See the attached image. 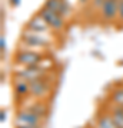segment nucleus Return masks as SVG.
Masks as SVG:
<instances>
[{"label":"nucleus","instance_id":"2","mask_svg":"<svg viewBox=\"0 0 123 128\" xmlns=\"http://www.w3.org/2000/svg\"><path fill=\"white\" fill-rule=\"evenodd\" d=\"M22 43L26 46V48H46L50 46V40L45 37V34L33 33L29 30H24L22 34Z\"/></svg>","mask_w":123,"mask_h":128},{"label":"nucleus","instance_id":"6","mask_svg":"<svg viewBox=\"0 0 123 128\" xmlns=\"http://www.w3.org/2000/svg\"><path fill=\"white\" fill-rule=\"evenodd\" d=\"M40 117L36 115L34 112L26 108V110H20L16 114V125H26V127H34L40 128Z\"/></svg>","mask_w":123,"mask_h":128},{"label":"nucleus","instance_id":"10","mask_svg":"<svg viewBox=\"0 0 123 128\" xmlns=\"http://www.w3.org/2000/svg\"><path fill=\"white\" fill-rule=\"evenodd\" d=\"M13 90L16 97H27L30 96V86H29V81L23 80V78H14L13 82Z\"/></svg>","mask_w":123,"mask_h":128},{"label":"nucleus","instance_id":"18","mask_svg":"<svg viewBox=\"0 0 123 128\" xmlns=\"http://www.w3.org/2000/svg\"><path fill=\"white\" fill-rule=\"evenodd\" d=\"M0 121H2V122L6 121V111L5 110H2V112H0Z\"/></svg>","mask_w":123,"mask_h":128},{"label":"nucleus","instance_id":"16","mask_svg":"<svg viewBox=\"0 0 123 128\" xmlns=\"http://www.w3.org/2000/svg\"><path fill=\"white\" fill-rule=\"evenodd\" d=\"M0 47H2V54L5 56V53H6V37H5V34H2V37H0Z\"/></svg>","mask_w":123,"mask_h":128},{"label":"nucleus","instance_id":"14","mask_svg":"<svg viewBox=\"0 0 123 128\" xmlns=\"http://www.w3.org/2000/svg\"><path fill=\"white\" fill-rule=\"evenodd\" d=\"M110 100L116 105H123V84L116 87L110 94Z\"/></svg>","mask_w":123,"mask_h":128},{"label":"nucleus","instance_id":"17","mask_svg":"<svg viewBox=\"0 0 123 128\" xmlns=\"http://www.w3.org/2000/svg\"><path fill=\"white\" fill-rule=\"evenodd\" d=\"M92 2V6L95 7V9H100L102 4L105 3V0H90Z\"/></svg>","mask_w":123,"mask_h":128},{"label":"nucleus","instance_id":"5","mask_svg":"<svg viewBox=\"0 0 123 128\" xmlns=\"http://www.w3.org/2000/svg\"><path fill=\"white\" fill-rule=\"evenodd\" d=\"M49 77V76H47ZM47 77L43 78H37V80H33V81H29V86H30V96L36 97V98H42V97H46L52 90V84L49 82Z\"/></svg>","mask_w":123,"mask_h":128},{"label":"nucleus","instance_id":"20","mask_svg":"<svg viewBox=\"0 0 123 128\" xmlns=\"http://www.w3.org/2000/svg\"><path fill=\"white\" fill-rule=\"evenodd\" d=\"M17 128H34V127H26V125H19Z\"/></svg>","mask_w":123,"mask_h":128},{"label":"nucleus","instance_id":"8","mask_svg":"<svg viewBox=\"0 0 123 128\" xmlns=\"http://www.w3.org/2000/svg\"><path fill=\"white\" fill-rule=\"evenodd\" d=\"M24 30H29V32H33V33H39V34H47L52 28L45 22V18L42 17L40 14H37V16H34L33 18H30L27 22Z\"/></svg>","mask_w":123,"mask_h":128},{"label":"nucleus","instance_id":"4","mask_svg":"<svg viewBox=\"0 0 123 128\" xmlns=\"http://www.w3.org/2000/svg\"><path fill=\"white\" fill-rule=\"evenodd\" d=\"M42 17L45 18V22L49 24V27L53 30V32H62L64 28V17L63 16H60L59 13H56L53 10L47 9L46 6H43V9L39 12Z\"/></svg>","mask_w":123,"mask_h":128},{"label":"nucleus","instance_id":"3","mask_svg":"<svg viewBox=\"0 0 123 128\" xmlns=\"http://www.w3.org/2000/svg\"><path fill=\"white\" fill-rule=\"evenodd\" d=\"M49 76V70L46 67H42V64L37 66H30V67H23V68L16 71V77L23 78L26 81H33L37 78H43Z\"/></svg>","mask_w":123,"mask_h":128},{"label":"nucleus","instance_id":"12","mask_svg":"<svg viewBox=\"0 0 123 128\" xmlns=\"http://www.w3.org/2000/svg\"><path fill=\"white\" fill-rule=\"evenodd\" d=\"M96 128H116L110 112H103L99 115V118L96 121Z\"/></svg>","mask_w":123,"mask_h":128},{"label":"nucleus","instance_id":"9","mask_svg":"<svg viewBox=\"0 0 123 128\" xmlns=\"http://www.w3.org/2000/svg\"><path fill=\"white\" fill-rule=\"evenodd\" d=\"M45 6L47 9L59 13L63 17H67L69 14H70V10H72V7H70L67 0H46Z\"/></svg>","mask_w":123,"mask_h":128},{"label":"nucleus","instance_id":"7","mask_svg":"<svg viewBox=\"0 0 123 128\" xmlns=\"http://www.w3.org/2000/svg\"><path fill=\"white\" fill-rule=\"evenodd\" d=\"M100 17L107 23H112L114 20H117L119 14V0H105V3L102 4L100 9Z\"/></svg>","mask_w":123,"mask_h":128},{"label":"nucleus","instance_id":"15","mask_svg":"<svg viewBox=\"0 0 123 128\" xmlns=\"http://www.w3.org/2000/svg\"><path fill=\"white\" fill-rule=\"evenodd\" d=\"M117 20L120 23H123V0H119V14H117Z\"/></svg>","mask_w":123,"mask_h":128},{"label":"nucleus","instance_id":"19","mask_svg":"<svg viewBox=\"0 0 123 128\" xmlns=\"http://www.w3.org/2000/svg\"><path fill=\"white\" fill-rule=\"evenodd\" d=\"M19 3H20V0H12V4L13 6H19Z\"/></svg>","mask_w":123,"mask_h":128},{"label":"nucleus","instance_id":"13","mask_svg":"<svg viewBox=\"0 0 123 128\" xmlns=\"http://www.w3.org/2000/svg\"><path fill=\"white\" fill-rule=\"evenodd\" d=\"M29 110L32 111V112H34L36 115H39L40 118H45L46 115H47V105L45 104V102H34V104H32L30 107H29Z\"/></svg>","mask_w":123,"mask_h":128},{"label":"nucleus","instance_id":"1","mask_svg":"<svg viewBox=\"0 0 123 128\" xmlns=\"http://www.w3.org/2000/svg\"><path fill=\"white\" fill-rule=\"evenodd\" d=\"M43 60V54L33 51L30 48H22L14 54V61L16 64L22 66V67H30V66H37L42 64Z\"/></svg>","mask_w":123,"mask_h":128},{"label":"nucleus","instance_id":"11","mask_svg":"<svg viewBox=\"0 0 123 128\" xmlns=\"http://www.w3.org/2000/svg\"><path fill=\"white\" fill-rule=\"evenodd\" d=\"M110 115L114 121L116 128H123V105L113 104V107L110 108Z\"/></svg>","mask_w":123,"mask_h":128}]
</instances>
